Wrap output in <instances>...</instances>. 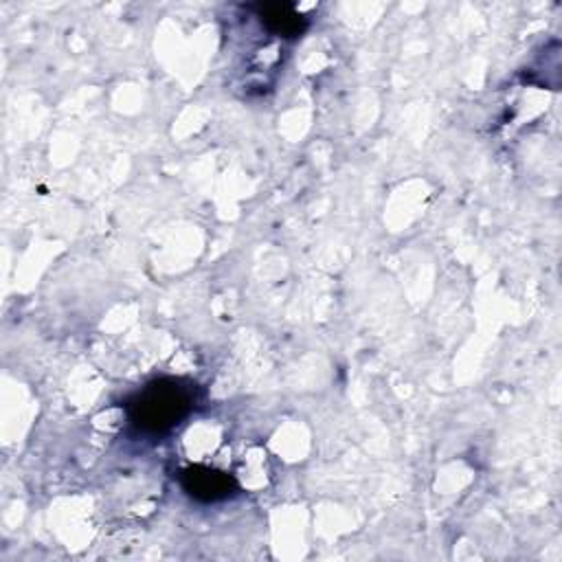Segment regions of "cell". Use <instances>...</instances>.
I'll list each match as a JSON object with an SVG mask.
<instances>
[{"label": "cell", "instance_id": "cell-2", "mask_svg": "<svg viewBox=\"0 0 562 562\" xmlns=\"http://www.w3.org/2000/svg\"><path fill=\"white\" fill-rule=\"evenodd\" d=\"M184 492L200 503H217L235 494L237 483L231 474L209 468V465H191L182 472Z\"/></svg>", "mask_w": 562, "mask_h": 562}, {"label": "cell", "instance_id": "cell-1", "mask_svg": "<svg viewBox=\"0 0 562 562\" xmlns=\"http://www.w3.org/2000/svg\"><path fill=\"white\" fill-rule=\"evenodd\" d=\"M195 402V386L176 378L149 382L127 402V417L140 432L160 435L178 426Z\"/></svg>", "mask_w": 562, "mask_h": 562}, {"label": "cell", "instance_id": "cell-3", "mask_svg": "<svg viewBox=\"0 0 562 562\" xmlns=\"http://www.w3.org/2000/svg\"><path fill=\"white\" fill-rule=\"evenodd\" d=\"M259 20L266 26V31L281 35V37H296L307 26V20L303 13H299L288 2H266L259 7Z\"/></svg>", "mask_w": 562, "mask_h": 562}]
</instances>
